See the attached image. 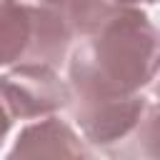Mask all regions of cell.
<instances>
[{
    "instance_id": "cell-6",
    "label": "cell",
    "mask_w": 160,
    "mask_h": 160,
    "mask_svg": "<svg viewBox=\"0 0 160 160\" xmlns=\"http://www.w3.org/2000/svg\"><path fill=\"white\" fill-rule=\"evenodd\" d=\"M112 160H160V102H150L132 135L110 152Z\"/></svg>"
},
{
    "instance_id": "cell-2",
    "label": "cell",
    "mask_w": 160,
    "mask_h": 160,
    "mask_svg": "<svg viewBox=\"0 0 160 160\" xmlns=\"http://www.w3.org/2000/svg\"><path fill=\"white\" fill-rule=\"evenodd\" d=\"M75 32L60 2H0V68H50L68 62Z\"/></svg>"
},
{
    "instance_id": "cell-5",
    "label": "cell",
    "mask_w": 160,
    "mask_h": 160,
    "mask_svg": "<svg viewBox=\"0 0 160 160\" xmlns=\"http://www.w3.org/2000/svg\"><path fill=\"white\" fill-rule=\"evenodd\" d=\"M8 160H92V155L72 125L52 115L25 125Z\"/></svg>"
},
{
    "instance_id": "cell-4",
    "label": "cell",
    "mask_w": 160,
    "mask_h": 160,
    "mask_svg": "<svg viewBox=\"0 0 160 160\" xmlns=\"http://www.w3.org/2000/svg\"><path fill=\"white\" fill-rule=\"evenodd\" d=\"M0 98L12 120H45L70 105V85L50 68H12L0 75Z\"/></svg>"
},
{
    "instance_id": "cell-7",
    "label": "cell",
    "mask_w": 160,
    "mask_h": 160,
    "mask_svg": "<svg viewBox=\"0 0 160 160\" xmlns=\"http://www.w3.org/2000/svg\"><path fill=\"white\" fill-rule=\"evenodd\" d=\"M10 125H12V115H10V110L5 108V102H2V98H0V145H2Z\"/></svg>"
},
{
    "instance_id": "cell-3",
    "label": "cell",
    "mask_w": 160,
    "mask_h": 160,
    "mask_svg": "<svg viewBox=\"0 0 160 160\" xmlns=\"http://www.w3.org/2000/svg\"><path fill=\"white\" fill-rule=\"evenodd\" d=\"M150 100L140 95L130 98H95L70 92V118L80 125L82 138L102 148L108 155L118 150L138 128Z\"/></svg>"
},
{
    "instance_id": "cell-8",
    "label": "cell",
    "mask_w": 160,
    "mask_h": 160,
    "mask_svg": "<svg viewBox=\"0 0 160 160\" xmlns=\"http://www.w3.org/2000/svg\"><path fill=\"white\" fill-rule=\"evenodd\" d=\"M155 98H158V102H160V82L155 85Z\"/></svg>"
},
{
    "instance_id": "cell-1",
    "label": "cell",
    "mask_w": 160,
    "mask_h": 160,
    "mask_svg": "<svg viewBox=\"0 0 160 160\" xmlns=\"http://www.w3.org/2000/svg\"><path fill=\"white\" fill-rule=\"evenodd\" d=\"M72 25V95L130 98L160 75V30L148 12L118 2H60Z\"/></svg>"
}]
</instances>
